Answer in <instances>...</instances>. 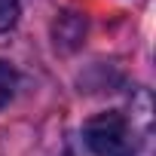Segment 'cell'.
Returning a JSON list of instances; mask_svg holds the SVG:
<instances>
[{"instance_id": "obj_1", "label": "cell", "mask_w": 156, "mask_h": 156, "mask_svg": "<svg viewBox=\"0 0 156 156\" xmlns=\"http://www.w3.org/2000/svg\"><path fill=\"white\" fill-rule=\"evenodd\" d=\"M83 138L95 156H138L135 129L119 110H107V113L92 116L83 126Z\"/></svg>"}, {"instance_id": "obj_3", "label": "cell", "mask_w": 156, "mask_h": 156, "mask_svg": "<svg viewBox=\"0 0 156 156\" xmlns=\"http://www.w3.org/2000/svg\"><path fill=\"white\" fill-rule=\"evenodd\" d=\"M19 19V0H0V34L9 31Z\"/></svg>"}, {"instance_id": "obj_2", "label": "cell", "mask_w": 156, "mask_h": 156, "mask_svg": "<svg viewBox=\"0 0 156 156\" xmlns=\"http://www.w3.org/2000/svg\"><path fill=\"white\" fill-rule=\"evenodd\" d=\"M12 95H16V70L6 61H0V107H6Z\"/></svg>"}]
</instances>
